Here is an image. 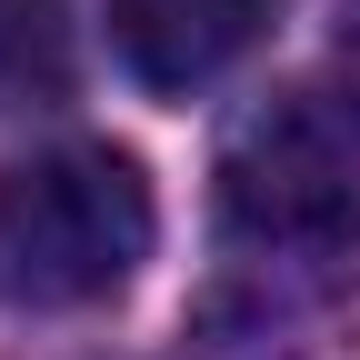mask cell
I'll return each mask as SVG.
<instances>
[{"label": "cell", "instance_id": "obj_3", "mask_svg": "<svg viewBox=\"0 0 360 360\" xmlns=\"http://www.w3.org/2000/svg\"><path fill=\"white\" fill-rule=\"evenodd\" d=\"M270 11L281 0H110V51L141 90L191 101L270 30Z\"/></svg>", "mask_w": 360, "mask_h": 360}, {"label": "cell", "instance_id": "obj_5", "mask_svg": "<svg viewBox=\"0 0 360 360\" xmlns=\"http://www.w3.org/2000/svg\"><path fill=\"white\" fill-rule=\"evenodd\" d=\"M340 70H350V90H360V0L340 11Z\"/></svg>", "mask_w": 360, "mask_h": 360}, {"label": "cell", "instance_id": "obj_1", "mask_svg": "<svg viewBox=\"0 0 360 360\" xmlns=\"http://www.w3.org/2000/svg\"><path fill=\"white\" fill-rule=\"evenodd\" d=\"M220 231L270 260L360 250V90H260L220 130Z\"/></svg>", "mask_w": 360, "mask_h": 360}, {"label": "cell", "instance_id": "obj_4", "mask_svg": "<svg viewBox=\"0 0 360 360\" xmlns=\"http://www.w3.org/2000/svg\"><path fill=\"white\" fill-rule=\"evenodd\" d=\"M70 80H80L70 0H0V120L11 110H60Z\"/></svg>", "mask_w": 360, "mask_h": 360}, {"label": "cell", "instance_id": "obj_2", "mask_svg": "<svg viewBox=\"0 0 360 360\" xmlns=\"http://www.w3.org/2000/svg\"><path fill=\"white\" fill-rule=\"evenodd\" d=\"M150 180L130 150L70 141L0 170V310H80L110 300L150 260Z\"/></svg>", "mask_w": 360, "mask_h": 360}]
</instances>
